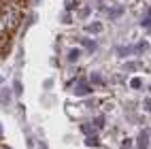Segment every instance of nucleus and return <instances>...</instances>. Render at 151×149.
<instances>
[{
  "label": "nucleus",
  "instance_id": "nucleus-4",
  "mask_svg": "<svg viewBox=\"0 0 151 149\" xmlns=\"http://www.w3.org/2000/svg\"><path fill=\"white\" fill-rule=\"evenodd\" d=\"M85 47H87V49H96V43H94V41H85Z\"/></svg>",
  "mask_w": 151,
  "mask_h": 149
},
{
  "label": "nucleus",
  "instance_id": "nucleus-5",
  "mask_svg": "<svg viewBox=\"0 0 151 149\" xmlns=\"http://www.w3.org/2000/svg\"><path fill=\"white\" fill-rule=\"evenodd\" d=\"M132 87H140V79H134V81H132Z\"/></svg>",
  "mask_w": 151,
  "mask_h": 149
},
{
  "label": "nucleus",
  "instance_id": "nucleus-3",
  "mask_svg": "<svg viewBox=\"0 0 151 149\" xmlns=\"http://www.w3.org/2000/svg\"><path fill=\"white\" fill-rule=\"evenodd\" d=\"M79 58V51H77V49H75V51H70V55H68V60H77Z\"/></svg>",
  "mask_w": 151,
  "mask_h": 149
},
{
  "label": "nucleus",
  "instance_id": "nucleus-1",
  "mask_svg": "<svg viewBox=\"0 0 151 149\" xmlns=\"http://www.w3.org/2000/svg\"><path fill=\"white\" fill-rule=\"evenodd\" d=\"M87 92H89V87H87L85 83H79L77 89H75V94H79V96H83V94H87Z\"/></svg>",
  "mask_w": 151,
  "mask_h": 149
},
{
  "label": "nucleus",
  "instance_id": "nucleus-6",
  "mask_svg": "<svg viewBox=\"0 0 151 149\" xmlns=\"http://www.w3.org/2000/svg\"><path fill=\"white\" fill-rule=\"evenodd\" d=\"M0 81H2V79H0Z\"/></svg>",
  "mask_w": 151,
  "mask_h": 149
},
{
  "label": "nucleus",
  "instance_id": "nucleus-2",
  "mask_svg": "<svg viewBox=\"0 0 151 149\" xmlns=\"http://www.w3.org/2000/svg\"><path fill=\"white\" fill-rule=\"evenodd\" d=\"M102 30V24H92V26H87V32H100Z\"/></svg>",
  "mask_w": 151,
  "mask_h": 149
}]
</instances>
